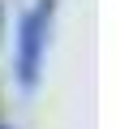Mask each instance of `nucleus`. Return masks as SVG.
I'll return each instance as SVG.
<instances>
[{
	"label": "nucleus",
	"instance_id": "nucleus-1",
	"mask_svg": "<svg viewBox=\"0 0 133 129\" xmlns=\"http://www.w3.org/2000/svg\"><path fill=\"white\" fill-rule=\"evenodd\" d=\"M47 34H52V0H39L22 13L17 22V82L22 86H35L39 82V69H43L47 56Z\"/></svg>",
	"mask_w": 133,
	"mask_h": 129
},
{
	"label": "nucleus",
	"instance_id": "nucleus-2",
	"mask_svg": "<svg viewBox=\"0 0 133 129\" xmlns=\"http://www.w3.org/2000/svg\"><path fill=\"white\" fill-rule=\"evenodd\" d=\"M0 129H4V125H0Z\"/></svg>",
	"mask_w": 133,
	"mask_h": 129
}]
</instances>
